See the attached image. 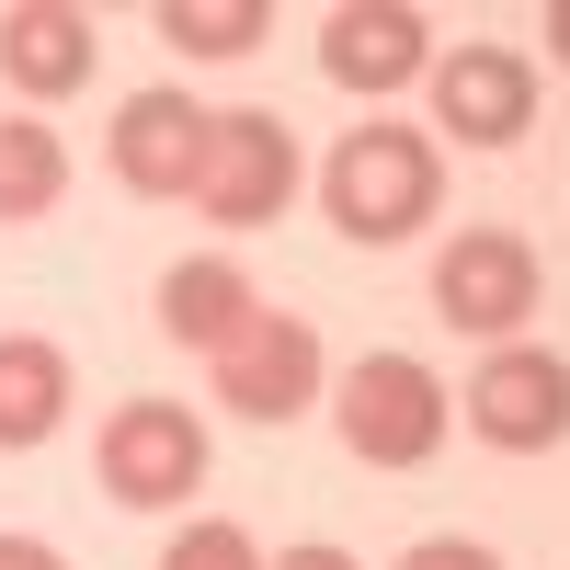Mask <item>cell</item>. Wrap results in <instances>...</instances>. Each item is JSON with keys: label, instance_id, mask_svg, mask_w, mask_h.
Returning <instances> with one entry per match:
<instances>
[{"label": "cell", "instance_id": "obj_1", "mask_svg": "<svg viewBox=\"0 0 570 570\" xmlns=\"http://www.w3.org/2000/svg\"><path fill=\"white\" fill-rule=\"evenodd\" d=\"M434 195H445V160H434V137H422V126H354L343 149L320 160V206H331V228L365 240V252L411 240V228L434 217Z\"/></svg>", "mask_w": 570, "mask_h": 570}, {"label": "cell", "instance_id": "obj_2", "mask_svg": "<svg viewBox=\"0 0 570 570\" xmlns=\"http://www.w3.org/2000/svg\"><path fill=\"white\" fill-rule=\"evenodd\" d=\"M331 422H343V445L365 468H422L445 445V376L422 354H365L343 376V400H331Z\"/></svg>", "mask_w": 570, "mask_h": 570}, {"label": "cell", "instance_id": "obj_3", "mask_svg": "<svg viewBox=\"0 0 570 570\" xmlns=\"http://www.w3.org/2000/svg\"><path fill=\"white\" fill-rule=\"evenodd\" d=\"M195 206L217 228H274L285 206H297V137H285V115L240 104L206 126V171H195Z\"/></svg>", "mask_w": 570, "mask_h": 570}, {"label": "cell", "instance_id": "obj_4", "mask_svg": "<svg viewBox=\"0 0 570 570\" xmlns=\"http://www.w3.org/2000/svg\"><path fill=\"white\" fill-rule=\"evenodd\" d=\"M104 491L126 513H171V502H195L206 491V422L183 411V400H126L104 422Z\"/></svg>", "mask_w": 570, "mask_h": 570}, {"label": "cell", "instance_id": "obj_5", "mask_svg": "<svg viewBox=\"0 0 570 570\" xmlns=\"http://www.w3.org/2000/svg\"><path fill=\"white\" fill-rule=\"evenodd\" d=\"M468 434L502 445V456L570 445V365L548 343H491V365L468 376Z\"/></svg>", "mask_w": 570, "mask_h": 570}, {"label": "cell", "instance_id": "obj_6", "mask_svg": "<svg viewBox=\"0 0 570 570\" xmlns=\"http://www.w3.org/2000/svg\"><path fill=\"white\" fill-rule=\"evenodd\" d=\"M422 80H434V126L456 149H513L537 126V58L525 46H445Z\"/></svg>", "mask_w": 570, "mask_h": 570}, {"label": "cell", "instance_id": "obj_7", "mask_svg": "<svg viewBox=\"0 0 570 570\" xmlns=\"http://www.w3.org/2000/svg\"><path fill=\"white\" fill-rule=\"evenodd\" d=\"M434 308L456 331H480V343H513V331L537 320V252L513 240V228H456L434 252Z\"/></svg>", "mask_w": 570, "mask_h": 570}, {"label": "cell", "instance_id": "obj_8", "mask_svg": "<svg viewBox=\"0 0 570 570\" xmlns=\"http://www.w3.org/2000/svg\"><path fill=\"white\" fill-rule=\"evenodd\" d=\"M217 400L240 411V422H297L320 400V331L297 308H263L240 343L217 354Z\"/></svg>", "mask_w": 570, "mask_h": 570}, {"label": "cell", "instance_id": "obj_9", "mask_svg": "<svg viewBox=\"0 0 570 570\" xmlns=\"http://www.w3.org/2000/svg\"><path fill=\"white\" fill-rule=\"evenodd\" d=\"M206 104L195 91H126V115H115V183L126 195H160L183 206L195 195V171H206Z\"/></svg>", "mask_w": 570, "mask_h": 570}, {"label": "cell", "instance_id": "obj_10", "mask_svg": "<svg viewBox=\"0 0 570 570\" xmlns=\"http://www.w3.org/2000/svg\"><path fill=\"white\" fill-rule=\"evenodd\" d=\"M320 69L343 91H411L422 69H434V23L411 12V0H343V12L320 23Z\"/></svg>", "mask_w": 570, "mask_h": 570}, {"label": "cell", "instance_id": "obj_11", "mask_svg": "<svg viewBox=\"0 0 570 570\" xmlns=\"http://www.w3.org/2000/svg\"><path fill=\"white\" fill-rule=\"evenodd\" d=\"M91 58H104L91 12H69V0H0V80H12L23 104H58V91H80Z\"/></svg>", "mask_w": 570, "mask_h": 570}, {"label": "cell", "instance_id": "obj_12", "mask_svg": "<svg viewBox=\"0 0 570 570\" xmlns=\"http://www.w3.org/2000/svg\"><path fill=\"white\" fill-rule=\"evenodd\" d=\"M252 320H263V285H252L240 263H228V252H206V263H171V274H160V331H171V343H195L206 365H217L228 343H240Z\"/></svg>", "mask_w": 570, "mask_h": 570}, {"label": "cell", "instance_id": "obj_13", "mask_svg": "<svg viewBox=\"0 0 570 570\" xmlns=\"http://www.w3.org/2000/svg\"><path fill=\"white\" fill-rule=\"evenodd\" d=\"M69 354L46 343V331H0V456H23V445H46L69 422Z\"/></svg>", "mask_w": 570, "mask_h": 570}, {"label": "cell", "instance_id": "obj_14", "mask_svg": "<svg viewBox=\"0 0 570 570\" xmlns=\"http://www.w3.org/2000/svg\"><path fill=\"white\" fill-rule=\"evenodd\" d=\"M58 195H69V149H58V126L0 115V228L58 217Z\"/></svg>", "mask_w": 570, "mask_h": 570}, {"label": "cell", "instance_id": "obj_15", "mask_svg": "<svg viewBox=\"0 0 570 570\" xmlns=\"http://www.w3.org/2000/svg\"><path fill=\"white\" fill-rule=\"evenodd\" d=\"M160 35L183 46V58H252V46L274 35L263 0H160Z\"/></svg>", "mask_w": 570, "mask_h": 570}, {"label": "cell", "instance_id": "obj_16", "mask_svg": "<svg viewBox=\"0 0 570 570\" xmlns=\"http://www.w3.org/2000/svg\"><path fill=\"white\" fill-rule=\"evenodd\" d=\"M160 570H263V548L228 525V513H206V525H183V537L160 548Z\"/></svg>", "mask_w": 570, "mask_h": 570}, {"label": "cell", "instance_id": "obj_17", "mask_svg": "<svg viewBox=\"0 0 570 570\" xmlns=\"http://www.w3.org/2000/svg\"><path fill=\"white\" fill-rule=\"evenodd\" d=\"M400 570H502V559H491L480 537H422V548H411Z\"/></svg>", "mask_w": 570, "mask_h": 570}, {"label": "cell", "instance_id": "obj_18", "mask_svg": "<svg viewBox=\"0 0 570 570\" xmlns=\"http://www.w3.org/2000/svg\"><path fill=\"white\" fill-rule=\"evenodd\" d=\"M274 570H365V559H354V548H331V537H308V548H285Z\"/></svg>", "mask_w": 570, "mask_h": 570}, {"label": "cell", "instance_id": "obj_19", "mask_svg": "<svg viewBox=\"0 0 570 570\" xmlns=\"http://www.w3.org/2000/svg\"><path fill=\"white\" fill-rule=\"evenodd\" d=\"M0 570H69V559L46 548V537H0Z\"/></svg>", "mask_w": 570, "mask_h": 570}, {"label": "cell", "instance_id": "obj_20", "mask_svg": "<svg viewBox=\"0 0 570 570\" xmlns=\"http://www.w3.org/2000/svg\"><path fill=\"white\" fill-rule=\"evenodd\" d=\"M548 58L570 69V0H548Z\"/></svg>", "mask_w": 570, "mask_h": 570}]
</instances>
